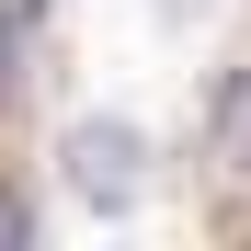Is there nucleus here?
<instances>
[{
  "label": "nucleus",
  "mask_w": 251,
  "mask_h": 251,
  "mask_svg": "<svg viewBox=\"0 0 251 251\" xmlns=\"http://www.w3.org/2000/svg\"><path fill=\"white\" fill-rule=\"evenodd\" d=\"M57 172H69L80 205H103V217H114V205H137V183H149V137H137L126 114H80L69 149H57Z\"/></svg>",
  "instance_id": "1"
},
{
  "label": "nucleus",
  "mask_w": 251,
  "mask_h": 251,
  "mask_svg": "<svg viewBox=\"0 0 251 251\" xmlns=\"http://www.w3.org/2000/svg\"><path fill=\"white\" fill-rule=\"evenodd\" d=\"M0 80H12V12H0Z\"/></svg>",
  "instance_id": "2"
}]
</instances>
